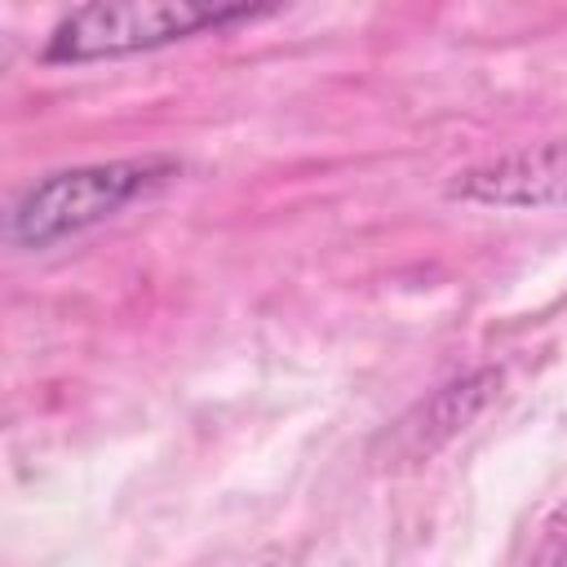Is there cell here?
I'll use <instances>...</instances> for the list:
<instances>
[{
  "mask_svg": "<svg viewBox=\"0 0 567 567\" xmlns=\"http://www.w3.org/2000/svg\"><path fill=\"white\" fill-rule=\"evenodd\" d=\"M177 177V159L168 155H133V159H102L53 168L22 186L4 213V244L22 252H44L62 239H75L128 204L151 199Z\"/></svg>",
  "mask_w": 567,
  "mask_h": 567,
  "instance_id": "obj_1",
  "label": "cell"
},
{
  "mask_svg": "<svg viewBox=\"0 0 567 567\" xmlns=\"http://www.w3.org/2000/svg\"><path fill=\"white\" fill-rule=\"evenodd\" d=\"M270 9L252 4H195V0H97L71 9L44 40L40 62H102V58H128L151 53L204 31H226L235 22L261 18Z\"/></svg>",
  "mask_w": 567,
  "mask_h": 567,
  "instance_id": "obj_2",
  "label": "cell"
},
{
  "mask_svg": "<svg viewBox=\"0 0 567 567\" xmlns=\"http://www.w3.org/2000/svg\"><path fill=\"white\" fill-rule=\"evenodd\" d=\"M452 199L483 208H554L567 204V137L514 146L483 164H470L447 186Z\"/></svg>",
  "mask_w": 567,
  "mask_h": 567,
  "instance_id": "obj_3",
  "label": "cell"
},
{
  "mask_svg": "<svg viewBox=\"0 0 567 567\" xmlns=\"http://www.w3.org/2000/svg\"><path fill=\"white\" fill-rule=\"evenodd\" d=\"M501 390V372L496 368H478V372H465L447 385H439L430 399H421L412 412H403L385 434V465H412V461H425L430 452H439L447 439H456L487 403L492 394Z\"/></svg>",
  "mask_w": 567,
  "mask_h": 567,
  "instance_id": "obj_4",
  "label": "cell"
}]
</instances>
